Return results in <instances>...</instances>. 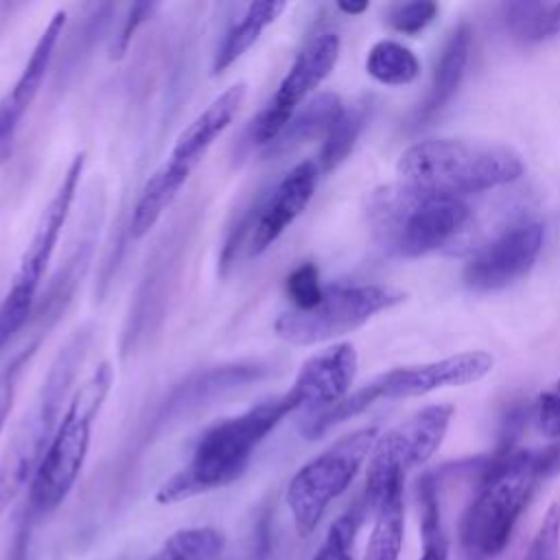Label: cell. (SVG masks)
Instances as JSON below:
<instances>
[{
	"label": "cell",
	"mask_w": 560,
	"mask_h": 560,
	"mask_svg": "<svg viewBox=\"0 0 560 560\" xmlns=\"http://www.w3.org/2000/svg\"><path fill=\"white\" fill-rule=\"evenodd\" d=\"M293 411L298 407L284 392L214 422L199 435L190 459L160 486L155 501L162 505L179 503L236 481L258 444Z\"/></svg>",
	"instance_id": "cell-1"
},
{
	"label": "cell",
	"mask_w": 560,
	"mask_h": 560,
	"mask_svg": "<svg viewBox=\"0 0 560 560\" xmlns=\"http://www.w3.org/2000/svg\"><path fill=\"white\" fill-rule=\"evenodd\" d=\"M365 217L376 245L398 258H418L448 245L470 221L462 197L411 184H387L370 192Z\"/></svg>",
	"instance_id": "cell-2"
},
{
	"label": "cell",
	"mask_w": 560,
	"mask_h": 560,
	"mask_svg": "<svg viewBox=\"0 0 560 560\" xmlns=\"http://www.w3.org/2000/svg\"><path fill=\"white\" fill-rule=\"evenodd\" d=\"M558 455L560 448L497 453L462 518L459 534L468 560H490L505 549L538 479Z\"/></svg>",
	"instance_id": "cell-3"
},
{
	"label": "cell",
	"mask_w": 560,
	"mask_h": 560,
	"mask_svg": "<svg viewBox=\"0 0 560 560\" xmlns=\"http://www.w3.org/2000/svg\"><path fill=\"white\" fill-rule=\"evenodd\" d=\"M516 151L483 140L429 138L402 151L396 171L405 184L462 197L510 184L523 175Z\"/></svg>",
	"instance_id": "cell-4"
},
{
	"label": "cell",
	"mask_w": 560,
	"mask_h": 560,
	"mask_svg": "<svg viewBox=\"0 0 560 560\" xmlns=\"http://www.w3.org/2000/svg\"><path fill=\"white\" fill-rule=\"evenodd\" d=\"M90 341V326L74 330V335L57 352L37 398L13 431L4 455L0 457V514L26 486H31L68 405V398L74 392L72 383L85 361Z\"/></svg>",
	"instance_id": "cell-5"
},
{
	"label": "cell",
	"mask_w": 560,
	"mask_h": 560,
	"mask_svg": "<svg viewBox=\"0 0 560 560\" xmlns=\"http://www.w3.org/2000/svg\"><path fill=\"white\" fill-rule=\"evenodd\" d=\"M114 370L101 363L70 394L55 435L28 486V523L55 512L74 488L88 457L92 424L112 389Z\"/></svg>",
	"instance_id": "cell-6"
},
{
	"label": "cell",
	"mask_w": 560,
	"mask_h": 560,
	"mask_svg": "<svg viewBox=\"0 0 560 560\" xmlns=\"http://www.w3.org/2000/svg\"><path fill=\"white\" fill-rule=\"evenodd\" d=\"M245 83L230 85L179 131L168 158L153 171V175H149L140 188L129 219L131 238H142L149 234L164 210L175 201L206 151L238 114L245 101Z\"/></svg>",
	"instance_id": "cell-7"
},
{
	"label": "cell",
	"mask_w": 560,
	"mask_h": 560,
	"mask_svg": "<svg viewBox=\"0 0 560 560\" xmlns=\"http://www.w3.org/2000/svg\"><path fill=\"white\" fill-rule=\"evenodd\" d=\"M85 166V153H77L68 164L57 190L44 206L33 236L18 262V269L11 278V287L0 302V348L28 322L37 300L39 284L44 280L46 267L59 241V234L70 214L81 175Z\"/></svg>",
	"instance_id": "cell-8"
},
{
	"label": "cell",
	"mask_w": 560,
	"mask_h": 560,
	"mask_svg": "<svg viewBox=\"0 0 560 560\" xmlns=\"http://www.w3.org/2000/svg\"><path fill=\"white\" fill-rule=\"evenodd\" d=\"M378 438L376 427L357 429L306 462L287 486V505L295 532L308 536L328 505L348 490Z\"/></svg>",
	"instance_id": "cell-9"
},
{
	"label": "cell",
	"mask_w": 560,
	"mask_h": 560,
	"mask_svg": "<svg viewBox=\"0 0 560 560\" xmlns=\"http://www.w3.org/2000/svg\"><path fill=\"white\" fill-rule=\"evenodd\" d=\"M453 413L455 409L451 405H429L376 438L368 457L363 492L368 512H374L392 490L405 486L407 470L433 457L448 431Z\"/></svg>",
	"instance_id": "cell-10"
},
{
	"label": "cell",
	"mask_w": 560,
	"mask_h": 560,
	"mask_svg": "<svg viewBox=\"0 0 560 560\" xmlns=\"http://www.w3.org/2000/svg\"><path fill=\"white\" fill-rule=\"evenodd\" d=\"M402 293L381 284H330L317 306L289 308L273 322V332L291 346H313L363 326L376 313L402 302Z\"/></svg>",
	"instance_id": "cell-11"
},
{
	"label": "cell",
	"mask_w": 560,
	"mask_h": 560,
	"mask_svg": "<svg viewBox=\"0 0 560 560\" xmlns=\"http://www.w3.org/2000/svg\"><path fill=\"white\" fill-rule=\"evenodd\" d=\"M339 35L332 31L317 33L293 59L287 74L280 79L273 96L254 118L249 136L258 147H269L293 114L304 105V98L332 72L339 59Z\"/></svg>",
	"instance_id": "cell-12"
},
{
	"label": "cell",
	"mask_w": 560,
	"mask_h": 560,
	"mask_svg": "<svg viewBox=\"0 0 560 560\" xmlns=\"http://www.w3.org/2000/svg\"><path fill=\"white\" fill-rule=\"evenodd\" d=\"M542 225L532 219L508 225L466 262L464 282L475 291L510 287L534 267L542 249Z\"/></svg>",
	"instance_id": "cell-13"
},
{
	"label": "cell",
	"mask_w": 560,
	"mask_h": 560,
	"mask_svg": "<svg viewBox=\"0 0 560 560\" xmlns=\"http://www.w3.org/2000/svg\"><path fill=\"white\" fill-rule=\"evenodd\" d=\"M319 173L322 171L317 160H302L287 175H282L265 203L258 208L256 219L249 223V256H258L269 249L280 238V234L306 210L315 195Z\"/></svg>",
	"instance_id": "cell-14"
},
{
	"label": "cell",
	"mask_w": 560,
	"mask_h": 560,
	"mask_svg": "<svg viewBox=\"0 0 560 560\" xmlns=\"http://www.w3.org/2000/svg\"><path fill=\"white\" fill-rule=\"evenodd\" d=\"M357 363L359 359L352 343H335L302 363L289 387V396L298 409L306 411V416L319 413L348 396Z\"/></svg>",
	"instance_id": "cell-15"
},
{
	"label": "cell",
	"mask_w": 560,
	"mask_h": 560,
	"mask_svg": "<svg viewBox=\"0 0 560 560\" xmlns=\"http://www.w3.org/2000/svg\"><path fill=\"white\" fill-rule=\"evenodd\" d=\"M492 370V357L483 350L459 352L440 361L402 365L378 374L383 398L424 396L440 387H459L483 378Z\"/></svg>",
	"instance_id": "cell-16"
},
{
	"label": "cell",
	"mask_w": 560,
	"mask_h": 560,
	"mask_svg": "<svg viewBox=\"0 0 560 560\" xmlns=\"http://www.w3.org/2000/svg\"><path fill=\"white\" fill-rule=\"evenodd\" d=\"M66 18H68V13L63 9L52 13L48 24L39 33L20 77L7 90V94L0 98V164L4 162V158L13 144V138L20 127L22 116L28 112L31 103L35 101V96L44 83V77L48 72L57 42L63 33Z\"/></svg>",
	"instance_id": "cell-17"
},
{
	"label": "cell",
	"mask_w": 560,
	"mask_h": 560,
	"mask_svg": "<svg viewBox=\"0 0 560 560\" xmlns=\"http://www.w3.org/2000/svg\"><path fill=\"white\" fill-rule=\"evenodd\" d=\"M470 39H472V31L468 24H457L453 28V33L448 35L440 59L435 63V72H433V81L429 88L427 98L420 103L418 112H416V120L418 125L429 120L431 116H435L457 92L466 66H468V57H470Z\"/></svg>",
	"instance_id": "cell-18"
},
{
	"label": "cell",
	"mask_w": 560,
	"mask_h": 560,
	"mask_svg": "<svg viewBox=\"0 0 560 560\" xmlns=\"http://www.w3.org/2000/svg\"><path fill=\"white\" fill-rule=\"evenodd\" d=\"M284 9H287V2H278V0L247 4L243 15L228 28L221 44L217 46L210 63V72L221 74L232 63H236L258 42L260 33L278 20V15Z\"/></svg>",
	"instance_id": "cell-19"
},
{
	"label": "cell",
	"mask_w": 560,
	"mask_h": 560,
	"mask_svg": "<svg viewBox=\"0 0 560 560\" xmlns=\"http://www.w3.org/2000/svg\"><path fill=\"white\" fill-rule=\"evenodd\" d=\"M341 112H343V103L339 101L337 94L324 92L313 96L293 114V118L287 122L280 136L267 147V153L282 155L317 136H326Z\"/></svg>",
	"instance_id": "cell-20"
},
{
	"label": "cell",
	"mask_w": 560,
	"mask_h": 560,
	"mask_svg": "<svg viewBox=\"0 0 560 560\" xmlns=\"http://www.w3.org/2000/svg\"><path fill=\"white\" fill-rule=\"evenodd\" d=\"M372 514L374 523L363 560H398L405 540L402 488L389 492Z\"/></svg>",
	"instance_id": "cell-21"
},
{
	"label": "cell",
	"mask_w": 560,
	"mask_h": 560,
	"mask_svg": "<svg viewBox=\"0 0 560 560\" xmlns=\"http://www.w3.org/2000/svg\"><path fill=\"white\" fill-rule=\"evenodd\" d=\"M368 114H370L368 101H357L350 107H343L339 118L332 122V127L324 136V144L317 158L319 171L328 173L348 158L368 120Z\"/></svg>",
	"instance_id": "cell-22"
},
{
	"label": "cell",
	"mask_w": 560,
	"mask_h": 560,
	"mask_svg": "<svg viewBox=\"0 0 560 560\" xmlns=\"http://www.w3.org/2000/svg\"><path fill=\"white\" fill-rule=\"evenodd\" d=\"M365 70L378 83L407 85L418 77L420 61L407 46L392 39H381L370 48Z\"/></svg>",
	"instance_id": "cell-23"
},
{
	"label": "cell",
	"mask_w": 560,
	"mask_h": 560,
	"mask_svg": "<svg viewBox=\"0 0 560 560\" xmlns=\"http://www.w3.org/2000/svg\"><path fill=\"white\" fill-rule=\"evenodd\" d=\"M260 372V368L256 365H228V368H219V370H210L206 374H201L195 383H188L186 387H182L173 400L168 411H186L188 407H197L203 405L201 400L221 394L223 389L230 387H238L252 378H256Z\"/></svg>",
	"instance_id": "cell-24"
},
{
	"label": "cell",
	"mask_w": 560,
	"mask_h": 560,
	"mask_svg": "<svg viewBox=\"0 0 560 560\" xmlns=\"http://www.w3.org/2000/svg\"><path fill=\"white\" fill-rule=\"evenodd\" d=\"M510 31L525 42H540L560 33V2H510L505 4Z\"/></svg>",
	"instance_id": "cell-25"
},
{
	"label": "cell",
	"mask_w": 560,
	"mask_h": 560,
	"mask_svg": "<svg viewBox=\"0 0 560 560\" xmlns=\"http://www.w3.org/2000/svg\"><path fill=\"white\" fill-rule=\"evenodd\" d=\"M223 542V534L214 527H186L171 534L147 560H214Z\"/></svg>",
	"instance_id": "cell-26"
},
{
	"label": "cell",
	"mask_w": 560,
	"mask_h": 560,
	"mask_svg": "<svg viewBox=\"0 0 560 560\" xmlns=\"http://www.w3.org/2000/svg\"><path fill=\"white\" fill-rule=\"evenodd\" d=\"M420 499V558L418 560H448V536L442 525L438 490L431 475H424L418 483Z\"/></svg>",
	"instance_id": "cell-27"
},
{
	"label": "cell",
	"mask_w": 560,
	"mask_h": 560,
	"mask_svg": "<svg viewBox=\"0 0 560 560\" xmlns=\"http://www.w3.org/2000/svg\"><path fill=\"white\" fill-rule=\"evenodd\" d=\"M365 514H368V508L361 499L348 512L337 516L332 521V525L328 527L326 538L319 545L313 560H354L352 547H354V538H357V532H359Z\"/></svg>",
	"instance_id": "cell-28"
},
{
	"label": "cell",
	"mask_w": 560,
	"mask_h": 560,
	"mask_svg": "<svg viewBox=\"0 0 560 560\" xmlns=\"http://www.w3.org/2000/svg\"><path fill=\"white\" fill-rule=\"evenodd\" d=\"M287 295L291 300V308L295 311H308L319 304L324 295V284L319 282V271L313 262H302L298 265L289 276H287Z\"/></svg>",
	"instance_id": "cell-29"
},
{
	"label": "cell",
	"mask_w": 560,
	"mask_h": 560,
	"mask_svg": "<svg viewBox=\"0 0 560 560\" xmlns=\"http://www.w3.org/2000/svg\"><path fill=\"white\" fill-rule=\"evenodd\" d=\"M525 560H560V505L551 503L538 525Z\"/></svg>",
	"instance_id": "cell-30"
},
{
	"label": "cell",
	"mask_w": 560,
	"mask_h": 560,
	"mask_svg": "<svg viewBox=\"0 0 560 560\" xmlns=\"http://www.w3.org/2000/svg\"><path fill=\"white\" fill-rule=\"evenodd\" d=\"M438 15V4L429 2V0H416V2H402V4H394L387 13V22L392 28H396L398 33H407V35H416L422 28H427L433 18Z\"/></svg>",
	"instance_id": "cell-31"
},
{
	"label": "cell",
	"mask_w": 560,
	"mask_h": 560,
	"mask_svg": "<svg viewBox=\"0 0 560 560\" xmlns=\"http://www.w3.org/2000/svg\"><path fill=\"white\" fill-rule=\"evenodd\" d=\"M37 343H39V339H35V341H31L28 346H24V348L0 370V433H2L4 424H7L9 411H11L13 400H15L20 374L24 372L26 363H28L31 357L35 354Z\"/></svg>",
	"instance_id": "cell-32"
},
{
	"label": "cell",
	"mask_w": 560,
	"mask_h": 560,
	"mask_svg": "<svg viewBox=\"0 0 560 560\" xmlns=\"http://www.w3.org/2000/svg\"><path fill=\"white\" fill-rule=\"evenodd\" d=\"M536 422L547 438H560V378L538 396Z\"/></svg>",
	"instance_id": "cell-33"
},
{
	"label": "cell",
	"mask_w": 560,
	"mask_h": 560,
	"mask_svg": "<svg viewBox=\"0 0 560 560\" xmlns=\"http://www.w3.org/2000/svg\"><path fill=\"white\" fill-rule=\"evenodd\" d=\"M155 9H158V2H136V4L129 9V13H127V18H125V22H122V28H120V33H118V37H116V42H114V46H112V57L120 59V57L127 52L133 33L138 31V26H140L142 22H147V20L153 15Z\"/></svg>",
	"instance_id": "cell-34"
},
{
	"label": "cell",
	"mask_w": 560,
	"mask_h": 560,
	"mask_svg": "<svg viewBox=\"0 0 560 560\" xmlns=\"http://www.w3.org/2000/svg\"><path fill=\"white\" fill-rule=\"evenodd\" d=\"M337 9L348 15H359L368 9V2H337Z\"/></svg>",
	"instance_id": "cell-35"
}]
</instances>
